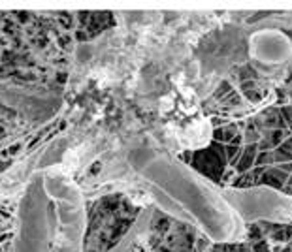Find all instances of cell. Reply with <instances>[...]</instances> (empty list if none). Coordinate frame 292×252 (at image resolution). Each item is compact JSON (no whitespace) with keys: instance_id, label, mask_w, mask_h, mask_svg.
Masks as SVG:
<instances>
[{"instance_id":"cell-1","label":"cell","mask_w":292,"mask_h":252,"mask_svg":"<svg viewBox=\"0 0 292 252\" xmlns=\"http://www.w3.org/2000/svg\"><path fill=\"white\" fill-rule=\"evenodd\" d=\"M128 158L149 185L162 213L202 230L215 245L245 241L247 226L226 203L221 188L185 162L153 149L132 151Z\"/></svg>"},{"instance_id":"cell-2","label":"cell","mask_w":292,"mask_h":252,"mask_svg":"<svg viewBox=\"0 0 292 252\" xmlns=\"http://www.w3.org/2000/svg\"><path fill=\"white\" fill-rule=\"evenodd\" d=\"M85 205L60 173L34 175L19 205L15 252H81Z\"/></svg>"},{"instance_id":"cell-3","label":"cell","mask_w":292,"mask_h":252,"mask_svg":"<svg viewBox=\"0 0 292 252\" xmlns=\"http://www.w3.org/2000/svg\"><path fill=\"white\" fill-rule=\"evenodd\" d=\"M141 211L122 194H108L85 205L81 252H115L134 232Z\"/></svg>"},{"instance_id":"cell-4","label":"cell","mask_w":292,"mask_h":252,"mask_svg":"<svg viewBox=\"0 0 292 252\" xmlns=\"http://www.w3.org/2000/svg\"><path fill=\"white\" fill-rule=\"evenodd\" d=\"M226 203L232 207L245 226L251 224H292V196L283 190L254 185L247 188H221Z\"/></svg>"},{"instance_id":"cell-5","label":"cell","mask_w":292,"mask_h":252,"mask_svg":"<svg viewBox=\"0 0 292 252\" xmlns=\"http://www.w3.org/2000/svg\"><path fill=\"white\" fill-rule=\"evenodd\" d=\"M249 64L258 77L277 79L292 70V40L279 28H254L247 40Z\"/></svg>"},{"instance_id":"cell-6","label":"cell","mask_w":292,"mask_h":252,"mask_svg":"<svg viewBox=\"0 0 292 252\" xmlns=\"http://www.w3.org/2000/svg\"><path fill=\"white\" fill-rule=\"evenodd\" d=\"M287 34H289V38L292 40V30H291V32H287ZM291 72H292V70H291Z\"/></svg>"}]
</instances>
